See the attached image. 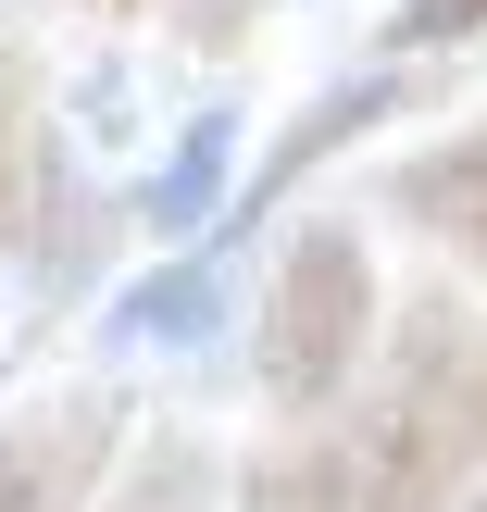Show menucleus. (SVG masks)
Returning a JSON list of instances; mask_svg holds the SVG:
<instances>
[{
    "mask_svg": "<svg viewBox=\"0 0 487 512\" xmlns=\"http://www.w3.org/2000/svg\"><path fill=\"white\" fill-rule=\"evenodd\" d=\"M475 488H487V313L400 300L375 388L288 425L225 512H450Z\"/></svg>",
    "mask_w": 487,
    "mask_h": 512,
    "instance_id": "f257e3e1",
    "label": "nucleus"
},
{
    "mask_svg": "<svg viewBox=\"0 0 487 512\" xmlns=\"http://www.w3.org/2000/svg\"><path fill=\"white\" fill-rule=\"evenodd\" d=\"M363 350H375V250L350 238L338 213H325V225H300V238L275 250L263 338H250V363H263V400H275V425H313L325 400H350Z\"/></svg>",
    "mask_w": 487,
    "mask_h": 512,
    "instance_id": "f03ea898",
    "label": "nucleus"
},
{
    "mask_svg": "<svg viewBox=\"0 0 487 512\" xmlns=\"http://www.w3.org/2000/svg\"><path fill=\"white\" fill-rule=\"evenodd\" d=\"M125 450V388H63L0 425V512H88Z\"/></svg>",
    "mask_w": 487,
    "mask_h": 512,
    "instance_id": "7ed1b4c3",
    "label": "nucleus"
},
{
    "mask_svg": "<svg viewBox=\"0 0 487 512\" xmlns=\"http://www.w3.org/2000/svg\"><path fill=\"white\" fill-rule=\"evenodd\" d=\"M375 200H388L413 238H438L450 263H475V275H487V113H475V125H450V138H425V150H400Z\"/></svg>",
    "mask_w": 487,
    "mask_h": 512,
    "instance_id": "20e7f679",
    "label": "nucleus"
},
{
    "mask_svg": "<svg viewBox=\"0 0 487 512\" xmlns=\"http://www.w3.org/2000/svg\"><path fill=\"white\" fill-rule=\"evenodd\" d=\"M413 100H425V75H400V63H375V75H338V88H325L313 113H300L288 138H275L263 163L238 175V213H263V200H288V188H313V175L338 163L350 138H375V125H388V113H413Z\"/></svg>",
    "mask_w": 487,
    "mask_h": 512,
    "instance_id": "39448f33",
    "label": "nucleus"
},
{
    "mask_svg": "<svg viewBox=\"0 0 487 512\" xmlns=\"http://www.w3.org/2000/svg\"><path fill=\"white\" fill-rule=\"evenodd\" d=\"M213 313H225V263H213V250H188V263H150L138 288H125L113 338H125V350H200V338H213Z\"/></svg>",
    "mask_w": 487,
    "mask_h": 512,
    "instance_id": "423d86ee",
    "label": "nucleus"
},
{
    "mask_svg": "<svg viewBox=\"0 0 487 512\" xmlns=\"http://www.w3.org/2000/svg\"><path fill=\"white\" fill-rule=\"evenodd\" d=\"M213 200H238V113H200L188 138L163 150V175L138 188V225H163V238H188Z\"/></svg>",
    "mask_w": 487,
    "mask_h": 512,
    "instance_id": "0eeeda50",
    "label": "nucleus"
},
{
    "mask_svg": "<svg viewBox=\"0 0 487 512\" xmlns=\"http://www.w3.org/2000/svg\"><path fill=\"white\" fill-rule=\"evenodd\" d=\"M88 512H225V463L200 438H150L125 488H100Z\"/></svg>",
    "mask_w": 487,
    "mask_h": 512,
    "instance_id": "6e6552de",
    "label": "nucleus"
},
{
    "mask_svg": "<svg viewBox=\"0 0 487 512\" xmlns=\"http://www.w3.org/2000/svg\"><path fill=\"white\" fill-rule=\"evenodd\" d=\"M487 38V0H400L388 13V63H425V50H463Z\"/></svg>",
    "mask_w": 487,
    "mask_h": 512,
    "instance_id": "1a4fd4ad",
    "label": "nucleus"
},
{
    "mask_svg": "<svg viewBox=\"0 0 487 512\" xmlns=\"http://www.w3.org/2000/svg\"><path fill=\"white\" fill-rule=\"evenodd\" d=\"M250 13H263V0H200V13H188V38H213V50H225V38H238Z\"/></svg>",
    "mask_w": 487,
    "mask_h": 512,
    "instance_id": "9d476101",
    "label": "nucleus"
},
{
    "mask_svg": "<svg viewBox=\"0 0 487 512\" xmlns=\"http://www.w3.org/2000/svg\"><path fill=\"white\" fill-rule=\"evenodd\" d=\"M88 13H138V0H88Z\"/></svg>",
    "mask_w": 487,
    "mask_h": 512,
    "instance_id": "9b49d317",
    "label": "nucleus"
}]
</instances>
